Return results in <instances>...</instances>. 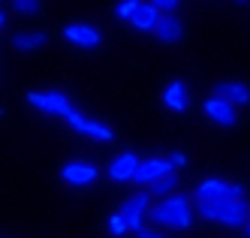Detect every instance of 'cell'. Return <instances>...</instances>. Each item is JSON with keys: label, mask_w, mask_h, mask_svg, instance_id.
I'll return each mask as SVG.
<instances>
[{"label": "cell", "mask_w": 250, "mask_h": 238, "mask_svg": "<svg viewBox=\"0 0 250 238\" xmlns=\"http://www.w3.org/2000/svg\"><path fill=\"white\" fill-rule=\"evenodd\" d=\"M136 238H169V235H163L160 229H148V226H145V229H142V232H139Z\"/></svg>", "instance_id": "23"}, {"label": "cell", "mask_w": 250, "mask_h": 238, "mask_svg": "<svg viewBox=\"0 0 250 238\" xmlns=\"http://www.w3.org/2000/svg\"><path fill=\"white\" fill-rule=\"evenodd\" d=\"M151 208H154L151 190H139V193H133L130 199H124L121 208H118V214L124 217L127 229H130L133 235H139L142 229H145V220H148V211H151Z\"/></svg>", "instance_id": "3"}, {"label": "cell", "mask_w": 250, "mask_h": 238, "mask_svg": "<svg viewBox=\"0 0 250 238\" xmlns=\"http://www.w3.org/2000/svg\"><path fill=\"white\" fill-rule=\"evenodd\" d=\"M163 103H166V108H172V112H187L190 97H187L184 82H169L166 90H163Z\"/></svg>", "instance_id": "15"}, {"label": "cell", "mask_w": 250, "mask_h": 238, "mask_svg": "<svg viewBox=\"0 0 250 238\" xmlns=\"http://www.w3.org/2000/svg\"><path fill=\"white\" fill-rule=\"evenodd\" d=\"M0 115H3V108H0Z\"/></svg>", "instance_id": "27"}, {"label": "cell", "mask_w": 250, "mask_h": 238, "mask_svg": "<svg viewBox=\"0 0 250 238\" xmlns=\"http://www.w3.org/2000/svg\"><path fill=\"white\" fill-rule=\"evenodd\" d=\"M154 36L160 43H166V45H175V43H181L184 40V22H181V15L172 12V15H163L160 18V24L154 30Z\"/></svg>", "instance_id": "13"}, {"label": "cell", "mask_w": 250, "mask_h": 238, "mask_svg": "<svg viewBox=\"0 0 250 238\" xmlns=\"http://www.w3.org/2000/svg\"><path fill=\"white\" fill-rule=\"evenodd\" d=\"M3 24H6V15H3V12H0V30H3Z\"/></svg>", "instance_id": "25"}, {"label": "cell", "mask_w": 250, "mask_h": 238, "mask_svg": "<svg viewBox=\"0 0 250 238\" xmlns=\"http://www.w3.org/2000/svg\"><path fill=\"white\" fill-rule=\"evenodd\" d=\"M148 220L160 229H190L196 220V202L184 193H175L154 202V208L148 211Z\"/></svg>", "instance_id": "1"}, {"label": "cell", "mask_w": 250, "mask_h": 238, "mask_svg": "<svg viewBox=\"0 0 250 238\" xmlns=\"http://www.w3.org/2000/svg\"><path fill=\"white\" fill-rule=\"evenodd\" d=\"M69 127H73L76 133H84V136H94V139H100V142H112L115 139V133H112V127H105V124H100V121H94V118H87L84 112H79V108H73L66 118H63Z\"/></svg>", "instance_id": "7"}, {"label": "cell", "mask_w": 250, "mask_h": 238, "mask_svg": "<svg viewBox=\"0 0 250 238\" xmlns=\"http://www.w3.org/2000/svg\"><path fill=\"white\" fill-rule=\"evenodd\" d=\"M247 211H250L247 199H208V202L199 199V202H196V217L211 220V223H220V226H229V229H244Z\"/></svg>", "instance_id": "2"}, {"label": "cell", "mask_w": 250, "mask_h": 238, "mask_svg": "<svg viewBox=\"0 0 250 238\" xmlns=\"http://www.w3.org/2000/svg\"><path fill=\"white\" fill-rule=\"evenodd\" d=\"M63 36H66V43L76 45V48H97V45L103 43V33H100L94 24H84V22L66 24V27H63Z\"/></svg>", "instance_id": "11"}, {"label": "cell", "mask_w": 250, "mask_h": 238, "mask_svg": "<svg viewBox=\"0 0 250 238\" xmlns=\"http://www.w3.org/2000/svg\"><path fill=\"white\" fill-rule=\"evenodd\" d=\"M142 6V0H121V3L115 6V12H118V18H124V22H130L133 18V12Z\"/></svg>", "instance_id": "19"}, {"label": "cell", "mask_w": 250, "mask_h": 238, "mask_svg": "<svg viewBox=\"0 0 250 238\" xmlns=\"http://www.w3.org/2000/svg\"><path fill=\"white\" fill-rule=\"evenodd\" d=\"M178 193V175L172 172V175H166L163 181H157V184L151 187V196L157 199V202H160V199H166V196H175Z\"/></svg>", "instance_id": "17"}, {"label": "cell", "mask_w": 250, "mask_h": 238, "mask_svg": "<svg viewBox=\"0 0 250 238\" xmlns=\"http://www.w3.org/2000/svg\"><path fill=\"white\" fill-rule=\"evenodd\" d=\"M109 229H112V235H124V232H130L121 214H112V217H109Z\"/></svg>", "instance_id": "21"}, {"label": "cell", "mask_w": 250, "mask_h": 238, "mask_svg": "<svg viewBox=\"0 0 250 238\" xmlns=\"http://www.w3.org/2000/svg\"><path fill=\"white\" fill-rule=\"evenodd\" d=\"M244 235L250 238V211H247V220H244Z\"/></svg>", "instance_id": "24"}, {"label": "cell", "mask_w": 250, "mask_h": 238, "mask_svg": "<svg viewBox=\"0 0 250 238\" xmlns=\"http://www.w3.org/2000/svg\"><path fill=\"white\" fill-rule=\"evenodd\" d=\"M160 18H163V12H160L151 0H142V6L133 12V18H130V27L133 30H142V33H151V30H157V24H160Z\"/></svg>", "instance_id": "12"}, {"label": "cell", "mask_w": 250, "mask_h": 238, "mask_svg": "<svg viewBox=\"0 0 250 238\" xmlns=\"http://www.w3.org/2000/svg\"><path fill=\"white\" fill-rule=\"evenodd\" d=\"M151 3H154L160 12H163V15H172V12H178V9H181V3H184V0H151Z\"/></svg>", "instance_id": "20"}, {"label": "cell", "mask_w": 250, "mask_h": 238, "mask_svg": "<svg viewBox=\"0 0 250 238\" xmlns=\"http://www.w3.org/2000/svg\"><path fill=\"white\" fill-rule=\"evenodd\" d=\"M61 178L66 181V184H73V187H87V184H94V181L100 178V169L94 166V163H87V160H69L61 169Z\"/></svg>", "instance_id": "9"}, {"label": "cell", "mask_w": 250, "mask_h": 238, "mask_svg": "<svg viewBox=\"0 0 250 238\" xmlns=\"http://www.w3.org/2000/svg\"><path fill=\"white\" fill-rule=\"evenodd\" d=\"M205 115H208L211 124H217V127H235L238 124V108L229 100L217 97V94L205 100Z\"/></svg>", "instance_id": "10"}, {"label": "cell", "mask_w": 250, "mask_h": 238, "mask_svg": "<svg viewBox=\"0 0 250 238\" xmlns=\"http://www.w3.org/2000/svg\"><path fill=\"white\" fill-rule=\"evenodd\" d=\"M175 169H172V163H169V157H145L139 163V172H136V178H133V184L136 187H142V190H151L157 181H163L166 175H172Z\"/></svg>", "instance_id": "6"}, {"label": "cell", "mask_w": 250, "mask_h": 238, "mask_svg": "<svg viewBox=\"0 0 250 238\" xmlns=\"http://www.w3.org/2000/svg\"><path fill=\"white\" fill-rule=\"evenodd\" d=\"M12 9L21 12V15H40L42 0H12Z\"/></svg>", "instance_id": "18"}, {"label": "cell", "mask_w": 250, "mask_h": 238, "mask_svg": "<svg viewBox=\"0 0 250 238\" xmlns=\"http://www.w3.org/2000/svg\"><path fill=\"white\" fill-rule=\"evenodd\" d=\"M45 43H48V36L42 30H21L12 36L15 51H40V48H45Z\"/></svg>", "instance_id": "16"}, {"label": "cell", "mask_w": 250, "mask_h": 238, "mask_svg": "<svg viewBox=\"0 0 250 238\" xmlns=\"http://www.w3.org/2000/svg\"><path fill=\"white\" fill-rule=\"evenodd\" d=\"M169 163H172V169H184L187 166V154L184 151H172L169 154Z\"/></svg>", "instance_id": "22"}, {"label": "cell", "mask_w": 250, "mask_h": 238, "mask_svg": "<svg viewBox=\"0 0 250 238\" xmlns=\"http://www.w3.org/2000/svg\"><path fill=\"white\" fill-rule=\"evenodd\" d=\"M139 157L133 151H121L112 163H109V169H105V175H109L115 184H133V178L139 172Z\"/></svg>", "instance_id": "8"}, {"label": "cell", "mask_w": 250, "mask_h": 238, "mask_svg": "<svg viewBox=\"0 0 250 238\" xmlns=\"http://www.w3.org/2000/svg\"><path fill=\"white\" fill-rule=\"evenodd\" d=\"M196 202H208V199H244V187L235 184V181H223V178H205L196 184L193 190Z\"/></svg>", "instance_id": "5"}, {"label": "cell", "mask_w": 250, "mask_h": 238, "mask_svg": "<svg viewBox=\"0 0 250 238\" xmlns=\"http://www.w3.org/2000/svg\"><path fill=\"white\" fill-rule=\"evenodd\" d=\"M214 94L229 100L235 108L238 106H250V87L244 82H217V85H214Z\"/></svg>", "instance_id": "14"}, {"label": "cell", "mask_w": 250, "mask_h": 238, "mask_svg": "<svg viewBox=\"0 0 250 238\" xmlns=\"http://www.w3.org/2000/svg\"><path fill=\"white\" fill-rule=\"evenodd\" d=\"M24 100H27V106L40 108L42 115H51V118H66L76 108L63 90H27Z\"/></svg>", "instance_id": "4"}, {"label": "cell", "mask_w": 250, "mask_h": 238, "mask_svg": "<svg viewBox=\"0 0 250 238\" xmlns=\"http://www.w3.org/2000/svg\"><path fill=\"white\" fill-rule=\"evenodd\" d=\"M235 3H247V0H235Z\"/></svg>", "instance_id": "26"}]
</instances>
